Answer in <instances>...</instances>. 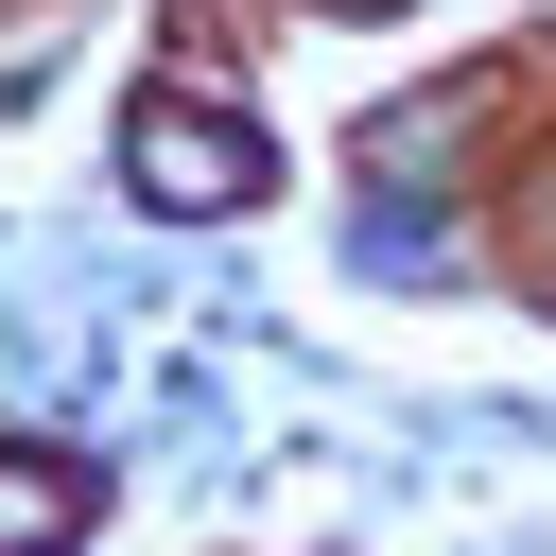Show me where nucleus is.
I'll return each mask as SVG.
<instances>
[{
    "instance_id": "1",
    "label": "nucleus",
    "mask_w": 556,
    "mask_h": 556,
    "mask_svg": "<svg viewBox=\"0 0 556 556\" xmlns=\"http://www.w3.org/2000/svg\"><path fill=\"white\" fill-rule=\"evenodd\" d=\"M122 174H139L156 208H243V191H261V139H243V104H191V87H156Z\"/></svg>"
},
{
    "instance_id": "2",
    "label": "nucleus",
    "mask_w": 556,
    "mask_h": 556,
    "mask_svg": "<svg viewBox=\"0 0 556 556\" xmlns=\"http://www.w3.org/2000/svg\"><path fill=\"white\" fill-rule=\"evenodd\" d=\"M70 504H87V486H70L52 452H0V556H52V539H70Z\"/></svg>"
},
{
    "instance_id": "3",
    "label": "nucleus",
    "mask_w": 556,
    "mask_h": 556,
    "mask_svg": "<svg viewBox=\"0 0 556 556\" xmlns=\"http://www.w3.org/2000/svg\"><path fill=\"white\" fill-rule=\"evenodd\" d=\"M348 17H382V0H348Z\"/></svg>"
}]
</instances>
